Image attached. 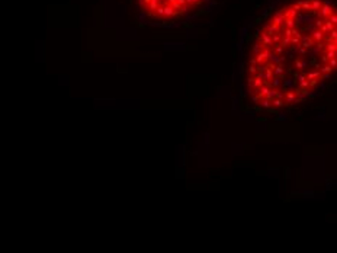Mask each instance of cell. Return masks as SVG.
I'll use <instances>...</instances> for the list:
<instances>
[{
  "instance_id": "6da1fadb",
  "label": "cell",
  "mask_w": 337,
  "mask_h": 253,
  "mask_svg": "<svg viewBox=\"0 0 337 253\" xmlns=\"http://www.w3.org/2000/svg\"><path fill=\"white\" fill-rule=\"evenodd\" d=\"M337 67V13L333 0H282L246 45L241 83L257 112L286 114L329 87Z\"/></svg>"
},
{
  "instance_id": "7a4b0ae2",
  "label": "cell",
  "mask_w": 337,
  "mask_h": 253,
  "mask_svg": "<svg viewBox=\"0 0 337 253\" xmlns=\"http://www.w3.org/2000/svg\"><path fill=\"white\" fill-rule=\"evenodd\" d=\"M212 0H137V6L148 22L173 25L188 21Z\"/></svg>"
}]
</instances>
